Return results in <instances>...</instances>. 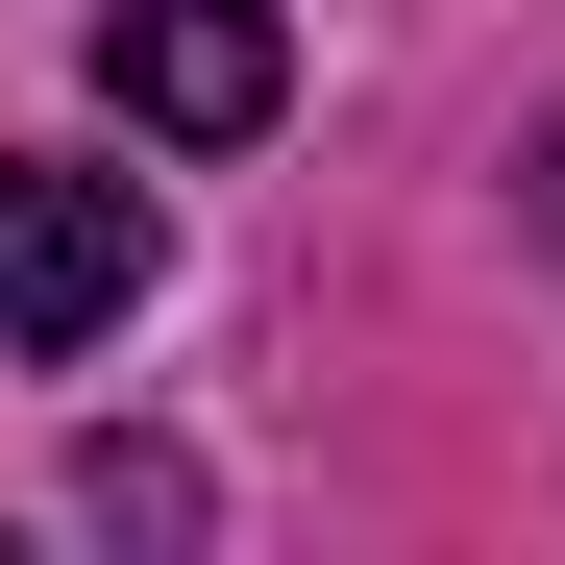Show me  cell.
Instances as JSON below:
<instances>
[{
	"mask_svg": "<svg viewBox=\"0 0 565 565\" xmlns=\"http://www.w3.org/2000/svg\"><path fill=\"white\" fill-rule=\"evenodd\" d=\"M148 296V198L74 148H0V344H124Z\"/></svg>",
	"mask_w": 565,
	"mask_h": 565,
	"instance_id": "1",
	"label": "cell"
},
{
	"mask_svg": "<svg viewBox=\"0 0 565 565\" xmlns=\"http://www.w3.org/2000/svg\"><path fill=\"white\" fill-rule=\"evenodd\" d=\"M99 99L148 148H246L296 99V50H270V0H99Z\"/></svg>",
	"mask_w": 565,
	"mask_h": 565,
	"instance_id": "2",
	"label": "cell"
}]
</instances>
